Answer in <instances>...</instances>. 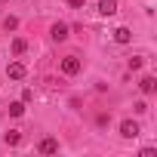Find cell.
Returning a JSON list of instances; mask_svg holds the SVG:
<instances>
[{
  "label": "cell",
  "mask_w": 157,
  "mask_h": 157,
  "mask_svg": "<svg viewBox=\"0 0 157 157\" xmlns=\"http://www.w3.org/2000/svg\"><path fill=\"white\" fill-rule=\"evenodd\" d=\"M99 13L102 16H114L117 13V0H99Z\"/></svg>",
  "instance_id": "obj_7"
},
{
  "label": "cell",
  "mask_w": 157,
  "mask_h": 157,
  "mask_svg": "<svg viewBox=\"0 0 157 157\" xmlns=\"http://www.w3.org/2000/svg\"><path fill=\"white\" fill-rule=\"evenodd\" d=\"M68 6H74V10H83V6H86V0H68Z\"/></svg>",
  "instance_id": "obj_15"
},
{
  "label": "cell",
  "mask_w": 157,
  "mask_h": 157,
  "mask_svg": "<svg viewBox=\"0 0 157 157\" xmlns=\"http://www.w3.org/2000/svg\"><path fill=\"white\" fill-rule=\"evenodd\" d=\"M114 40H117V43H129V40H132V31H129V28H117V31H114Z\"/></svg>",
  "instance_id": "obj_8"
},
{
  "label": "cell",
  "mask_w": 157,
  "mask_h": 157,
  "mask_svg": "<svg viewBox=\"0 0 157 157\" xmlns=\"http://www.w3.org/2000/svg\"><path fill=\"white\" fill-rule=\"evenodd\" d=\"M132 111H136V114H145V111H148V105H145V102H136V105H132Z\"/></svg>",
  "instance_id": "obj_14"
},
{
  "label": "cell",
  "mask_w": 157,
  "mask_h": 157,
  "mask_svg": "<svg viewBox=\"0 0 157 157\" xmlns=\"http://www.w3.org/2000/svg\"><path fill=\"white\" fill-rule=\"evenodd\" d=\"M139 90H142L145 96H151V93L157 90V80H154V77L148 74V77H142V80H139Z\"/></svg>",
  "instance_id": "obj_6"
},
{
  "label": "cell",
  "mask_w": 157,
  "mask_h": 157,
  "mask_svg": "<svg viewBox=\"0 0 157 157\" xmlns=\"http://www.w3.org/2000/svg\"><path fill=\"white\" fill-rule=\"evenodd\" d=\"M10 114H13V117H22V114H25V102H13V105H10Z\"/></svg>",
  "instance_id": "obj_10"
},
{
  "label": "cell",
  "mask_w": 157,
  "mask_h": 157,
  "mask_svg": "<svg viewBox=\"0 0 157 157\" xmlns=\"http://www.w3.org/2000/svg\"><path fill=\"white\" fill-rule=\"evenodd\" d=\"M80 68H83L80 56H65V59H62V74H68V77H74V74H80Z\"/></svg>",
  "instance_id": "obj_1"
},
{
  "label": "cell",
  "mask_w": 157,
  "mask_h": 157,
  "mask_svg": "<svg viewBox=\"0 0 157 157\" xmlns=\"http://www.w3.org/2000/svg\"><path fill=\"white\" fill-rule=\"evenodd\" d=\"M25 74H28V68H25L22 62H10V65H6V77H10V80H22Z\"/></svg>",
  "instance_id": "obj_2"
},
{
  "label": "cell",
  "mask_w": 157,
  "mask_h": 157,
  "mask_svg": "<svg viewBox=\"0 0 157 157\" xmlns=\"http://www.w3.org/2000/svg\"><path fill=\"white\" fill-rule=\"evenodd\" d=\"M3 28H6V31H16V28H19V19H16V16H6V19H3Z\"/></svg>",
  "instance_id": "obj_12"
},
{
  "label": "cell",
  "mask_w": 157,
  "mask_h": 157,
  "mask_svg": "<svg viewBox=\"0 0 157 157\" xmlns=\"http://www.w3.org/2000/svg\"><path fill=\"white\" fill-rule=\"evenodd\" d=\"M25 49H28V43H25L22 37H16V40H13V56H22Z\"/></svg>",
  "instance_id": "obj_9"
},
{
  "label": "cell",
  "mask_w": 157,
  "mask_h": 157,
  "mask_svg": "<svg viewBox=\"0 0 157 157\" xmlns=\"http://www.w3.org/2000/svg\"><path fill=\"white\" fill-rule=\"evenodd\" d=\"M68 31H71V28H68L65 22H56V25L49 28V37H52L56 43H62V40H68Z\"/></svg>",
  "instance_id": "obj_3"
},
{
  "label": "cell",
  "mask_w": 157,
  "mask_h": 157,
  "mask_svg": "<svg viewBox=\"0 0 157 157\" xmlns=\"http://www.w3.org/2000/svg\"><path fill=\"white\" fill-rule=\"evenodd\" d=\"M120 136H123V139H136V136H139V123H136V120H123V123H120Z\"/></svg>",
  "instance_id": "obj_4"
},
{
  "label": "cell",
  "mask_w": 157,
  "mask_h": 157,
  "mask_svg": "<svg viewBox=\"0 0 157 157\" xmlns=\"http://www.w3.org/2000/svg\"><path fill=\"white\" fill-rule=\"evenodd\" d=\"M19 142H22V132L19 129H10L6 132V145H19Z\"/></svg>",
  "instance_id": "obj_11"
},
{
  "label": "cell",
  "mask_w": 157,
  "mask_h": 157,
  "mask_svg": "<svg viewBox=\"0 0 157 157\" xmlns=\"http://www.w3.org/2000/svg\"><path fill=\"white\" fill-rule=\"evenodd\" d=\"M37 151H40V154H56V151H59V139H52V136L43 139V142L37 145Z\"/></svg>",
  "instance_id": "obj_5"
},
{
  "label": "cell",
  "mask_w": 157,
  "mask_h": 157,
  "mask_svg": "<svg viewBox=\"0 0 157 157\" xmlns=\"http://www.w3.org/2000/svg\"><path fill=\"white\" fill-rule=\"evenodd\" d=\"M126 65H129V71H139V68H142V59H139V56H132Z\"/></svg>",
  "instance_id": "obj_13"
}]
</instances>
